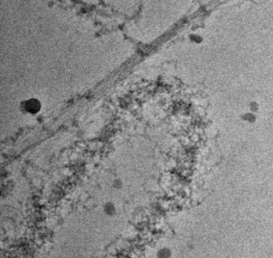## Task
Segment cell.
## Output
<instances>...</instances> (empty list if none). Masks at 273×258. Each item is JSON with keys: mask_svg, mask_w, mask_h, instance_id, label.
<instances>
[{"mask_svg": "<svg viewBox=\"0 0 273 258\" xmlns=\"http://www.w3.org/2000/svg\"><path fill=\"white\" fill-rule=\"evenodd\" d=\"M22 110L27 113H36L40 110L41 104L38 100L30 99L23 102Z\"/></svg>", "mask_w": 273, "mask_h": 258, "instance_id": "cell-1", "label": "cell"}, {"mask_svg": "<svg viewBox=\"0 0 273 258\" xmlns=\"http://www.w3.org/2000/svg\"><path fill=\"white\" fill-rule=\"evenodd\" d=\"M103 212L108 217H114L117 213V209L112 202H108L103 206Z\"/></svg>", "mask_w": 273, "mask_h": 258, "instance_id": "cell-2", "label": "cell"}, {"mask_svg": "<svg viewBox=\"0 0 273 258\" xmlns=\"http://www.w3.org/2000/svg\"><path fill=\"white\" fill-rule=\"evenodd\" d=\"M170 256V251L166 248H161L157 252V257L158 258H169Z\"/></svg>", "mask_w": 273, "mask_h": 258, "instance_id": "cell-3", "label": "cell"}]
</instances>
